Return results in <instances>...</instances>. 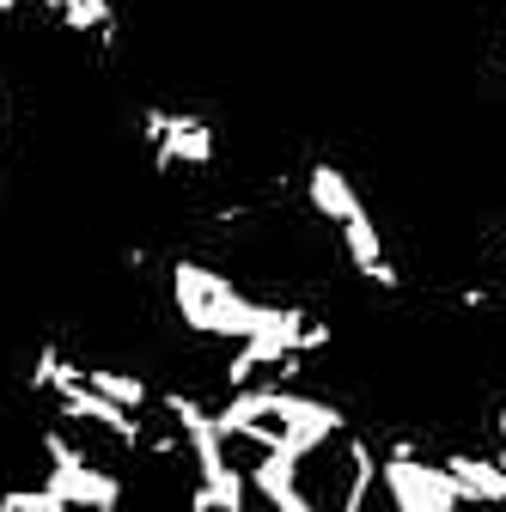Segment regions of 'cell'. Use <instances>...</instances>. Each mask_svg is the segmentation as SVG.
Here are the masks:
<instances>
[{"label": "cell", "instance_id": "277c9868", "mask_svg": "<svg viewBox=\"0 0 506 512\" xmlns=\"http://www.w3.org/2000/svg\"><path fill=\"white\" fill-rule=\"evenodd\" d=\"M80 366H86V391H98L122 415H147L159 403V391L147 384V372H122V366H104V360H80Z\"/></svg>", "mask_w": 506, "mask_h": 512}, {"label": "cell", "instance_id": "5b68a950", "mask_svg": "<svg viewBox=\"0 0 506 512\" xmlns=\"http://www.w3.org/2000/svg\"><path fill=\"white\" fill-rule=\"evenodd\" d=\"M494 445H506V403L494 409Z\"/></svg>", "mask_w": 506, "mask_h": 512}, {"label": "cell", "instance_id": "52a82bcc", "mask_svg": "<svg viewBox=\"0 0 506 512\" xmlns=\"http://www.w3.org/2000/svg\"><path fill=\"white\" fill-rule=\"evenodd\" d=\"M110 7H122V0H110Z\"/></svg>", "mask_w": 506, "mask_h": 512}, {"label": "cell", "instance_id": "3957f363", "mask_svg": "<svg viewBox=\"0 0 506 512\" xmlns=\"http://www.w3.org/2000/svg\"><path fill=\"white\" fill-rule=\"evenodd\" d=\"M439 470L452 476V488L464 494V506H482V512H500L506 506V476H500V464L488 458V452H446L439 458Z\"/></svg>", "mask_w": 506, "mask_h": 512}, {"label": "cell", "instance_id": "8992f818", "mask_svg": "<svg viewBox=\"0 0 506 512\" xmlns=\"http://www.w3.org/2000/svg\"><path fill=\"white\" fill-rule=\"evenodd\" d=\"M25 13V0H0V19H19Z\"/></svg>", "mask_w": 506, "mask_h": 512}, {"label": "cell", "instance_id": "7a4b0ae2", "mask_svg": "<svg viewBox=\"0 0 506 512\" xmlns=\"http://www.w3.org/2000/svg\"><path fill=\"white\" fill-rule=\"evenodd\" d=\"M305 208L318 214V220H330V226H348V220L366 214V196H360V183H354L342 165L318 159V165L305 171Z\"/></svg>", "mask_w": 506, "mask_h": 512}, {"label": "cell", "instance_id": "6da1fadb", "mask_svg": "<svg viewBox=\"0 0 506 512\" xmlns=\"http://www.w3.org/2000/svg\"><path fill=\"white\" fill-rule=\"evenodd\" d=\"M165 293H171V311L183 317V330L189 336H202V342H250L263 330V317H269V299L263 293H250L238 287L232 275L196 263V256H177V263L165 269Z\"/></svg>", "mask_w": 506, "mask_h": 512}]
</instances>
